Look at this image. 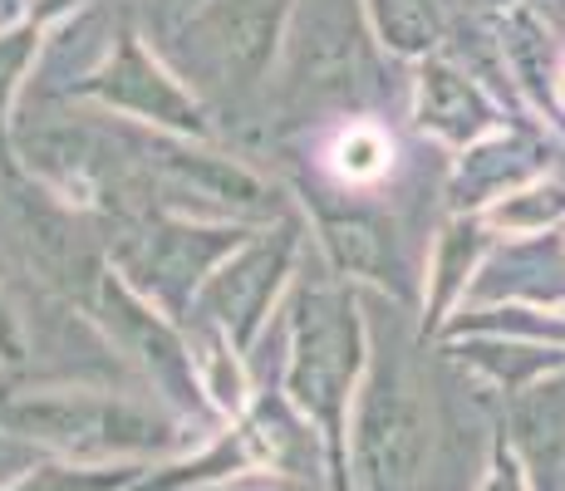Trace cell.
<instances>
[{
	"mask_svg": "<svg viewBox=\"0 0 565 491\" xmlns=\"http://www.w3.org/2000/svg\"><path fill=\"white\" fill-rule=\"evenodd\" d=\"M306 222L296 212L286 222L266 226L256 232L252 242L236 250L212 280H206L202 300L192 305L188 314V330H202V334H216L236 349V354H252L260 330H266L270 310H276L280 290H286L290 270L300 260V242H306Z\"/></svg>",
	"mask_w": 565,
	"mask_h": 491,
	"instance_id": "cell-9",
	"label": "cell"
},
{
	"mask_svg": "<svg viewBox=\"0 0 565 491\" xmlns=\"http://www.w3.org/2000/svg\"><path fill=\"white\" fill-rule=\"evenodd\" d=\"M296 0H206L198 15L188 20V35L198 30L202 54L216 64L226 84L246 89L270 70L280 54V35Z\"/></svg>",
	"mask_w": 565,
	"mask_h": 491,
	"instance_id": "cell-12",
	"label": "cell"
},
{
	"mask_svg": "<svg viewBox=\"0 0 565 491\" xmlns=\"http://www.w3.org/2000/svg\"><path fill=\"white\" fill-rule=\"evenodd\" d=\"M507 118L497 108V98L477 84L472 70H462L448 54H433L413 70V128L438 143L467 152L482 143L487 134H497Z\"/></svg>",
	"mask_w": 565,
	"mask_h": 491,
	"instance_id": "cell-13",
	"label": "cell"
},
{
	"mask_svg": "<svg viewBox=\"0 0 565 491\" xmlns=\"http://www.w3.org/2000/svg\"><path fill=\"white\" fill-rule=\"evenodd\" d=\"M438 344L452 364L472 369L477 378H487V384L497 393H507V398H516V393H526L531 384H541V378L565 369V349H551V344L482 340V334H472V340H438Z\"/></svg>",
	"mask_w": 565,
	"mask_h": 491,
	"instance_id": "cell-16",
	"label": "cell"
},
{
	"mask_svg": "<svg viewBox=\"0 0 565 491\" xmlns=\"http://www.w3.org/2000/svg\"><path fill=\"white\" fill-rule=\"evenodd\" d=\"M0 10H6L10 20H20V10H25V0H0Z\"/></svg>",
	"mask_w": 565,
	"mask_h": 491,
	"instance_id": "cell-28",
	"label": "cell"
},
{
	"mask_svg": "<svg viewBox=\"0 0 565 491\" xmlns=\"http://www.w3.org/2000/svg\"><path fill=\"white\" fill-rule=\"evenodd\" d=\"M482 222L492 226L502 242H541V236H561L565 232V182H556V178L531 182V188L507 196V202L487 206Z\"/></svg>",
	"mask_w": 565,
	"mask_h": 491,
	"instance_id": "cell-19",
	"label": "cell"
},
{
	"mask_svg": "<svg viewBox=\"0 0 565 491\" xmlns=\"http://www.w3.org/2000/svg\"><path fill=\"white\" fill-rule=\"evenodd\" d=\"M30 354V340H25V320H20V310L10 305L6 286H0V364L6 369H20Z\"/></svg>",
	"mask_w": 565,
	"mask_h": 491,
	"instance_id": "cell-24",
	"label": "cell"
},
{
	"mask_svg": "<svg viewBox=\"0 0 565 491\" xmlns=\"http://www.w3.org/2000/svg\"><path fill=\"white\" fill-rule=\"evenodd\" d=\"M0 433L45 447L54 462L153 467L188 447V418L114 388H0Z\"/></svg>",
	"mask_w": 565,
	"mask_h": 491,
	"instance_id": "cell-2",
	"label": "cell"
},
{
	"mask_svg": "<svg viewBox=\"0 0 565 491\" xmlns=\"http://www.w3.org/2000/svg\"><path fill=\"white\" fill-rule=\"evenodd\" d=\"M64 94L84 98V104H99L104 114L128 118V124L148 128V134L212 143V118H206L202 98L143 45L138 30H118L114 50H108L89 74H79Z\"/></svg>",
	"mask_w": 565,
	"mask_h": 491,
	"instance_id": "cell-8",
	"label": "cell"
},
{
	"mask_svg": "<svg viewBox=\"0 0 565 491\" xmlns=\"http://www.w3.org/2000/svg\"><path fill=\"white\" fill-rule=\"evenodd\" d=\"M148 467H79V462H40L20 472L0 491H134Z\"/></svg>",
	"mask_w": 565,
	"mask_h": 491,
	"instance_id": "cell-21",
	"label": "cell"
},
{
	"mask_svg": "<svg viewBox=\"0 0 565 491\" xmlns=\"http://www.w3.org/2000/svg\"><path fill=\"white\" fill-rule=\"evenodd\" d=\"M0 388H6V384H0Z\"/></svg>",
	"mask_w": 565,
	"mask_h": 491,
	"instance_id": "cell-29",
	"label": "cell"
},
{
	"mask_svg": "<svg viewBox=\"0 0 565 491\" xmlns=\"http://www.w3.org/2000/svg\"><path fill=\"white\" fill-rule=\"evenodd\" d=\"M280 98L290 108L350 98L369 79V20L360 0H296L280 35Z\"/></svg>",
	"mask_w": 565,
	"mask_h": 491,
	"instance_id": "cell-7",
	"label": "cell"
},
{
	"mask_svg": "<svg viewBox=\"0 0 565 491\" xmlns=\"http://www.w3.org/2000/svg\"><path fill=\"white\" fill-rule=\"evenodd\" d=\"M369 35L379 40L394 60L423 64L448 40V10L443 0H360Z\"/></svg>",
	"mask_w": 565,
	"mask_h": 491,
	"instance_id": "cell-18",
	"label": "cell"
},
{
	"mask_svg": "<svg viewBox=\"0 0 565 491\" xmlns=\"http://www.w3.org/2000/svg\"><path fill=\"white\" fill-rule=\"evenodd\" d=\"M526 340L565 349V305H536V300H507V305H462L438 340Z\"/></svg>",
	"mask_w": 565,
	"mask_h": 491,
	"instance_id": "cell-17",
	"label": "cell"
},
{
	"mask_svg": "<svg viewBox=\"0 0 565 491\" xmlns=\"http://www.w3.org/2000/svg\"><path fill=\"white\" fill-rule=\"evenodd\" d=\"M306 212L315 216V242L324 250V266L334 270L340 286H374L379 295H408L404 246H398V226L384 212L360 202L330 206L320 196H306Z\"/></svg>",
	"mask_w": 565,
	"mask_h": 491,
	"instance_id": "cell-10",
	"label": "cell"
},
{
	"mask_svg": "<svg viewBox=\"0 0 565 491\" xmlns=\"http://www.w3.org/2000/svg\"><path fill=\"white\" fill-rule=\"evenodd\" d=\"M384 158H388V148L379 143L374 134H350L340 148V168L350 172V178H374V172L384 168Z\"/></svg>",
	"mask_w": 565,
	"mask_h": 491,
	"instance_id": "cell-23",
	"label": "cell"
},
{
	"mask_svg": "<svg viewBox=\"0 0 565 491\" xmlns=\"http://www.w3.org/2000/svg\"><path fill=\"white\" fill-rule=\"evenodd\" d=\"M138 143H143V172L158 212L256 226V232L290 216V202L280 196L276 182H266L260 172L226 158V152L172 134H143Z\"/></svg>",
	"mask_w": 565,
	"mask_h": 491,
	"instance_id": "cell-5",
	"label": "cell"
},
{
	"mask_svg": "<svg viewBox=\"0 0 565 491\" xmlns=\"http://www.w3.org/2000/svg\"><path fill=\"white\" fill-rule=\"evenodd\" d=\"M266 232V226H260ZM256 226H232V222H198V216L178 212H148L118 222L108 236V266L128 280L148 305H158L168 320L188 324L192 305L202 300L206 280L226 266Z\"/></svg>",
	"mask_w": 565,
	"mask_h": 491,
	"instance_id": "cell-4",
	"label": "cell"
},
{
	"mask_svg": "<svg viewBox=\"0 0 565 491\" xmlns=\"http://www.w3.org/2000/svg\"><path fill=\"white\" fill-rule=\"evenodd\" d=\"M202 491H296V487L270 482V477H242V482H222V487H202Z\"/></svg>",
	"mask_w": 565,
	"mask_h": 491,
	"instance_id": "cell-27",
	"label": "cell"
},
{
	"mask_svg": "<svg viewBox=\"0 0 565 491\" xmlns=\"http://www.w3.org/2000/svg\"><path fill=\"white\" fill-rule=\"evenodd\" d=\"M541 178H551V138L531 124H502L482 143L458 152L448 178V206L452 216H482L487 206L507 202Z\"/></svg>",
	"mask_w": 565,
	"mask_h": 491,
	"instance_id": "cell-11",
	"label": "cell"
},
{
	"mask_svg": "<svg viewBox=\"0 0 565 491\" xmlns=\"http://www.w3.org/2000/svg\"><path fill=\"white\" fill-rule=\"evenodd\" d=\"M369 314L360 295L340 280H306L286 300V374L280 398L300 413L324 442L330 491L350 487V413L369 369Z\"/></svg>",
	"mask_w": 565,
	"mask_h": 491,
	"instance_id": "cell-1",
	"label": "cell"
},
{
	"mask_svg": "<svg viewBox=\"0 0 565 491\" xmlns=\"http://www.w3.org/2000/svg\"><path fill=\"white\" fill-rule=\"evenodd\" d=\"M477 491H531V477H526V467H521V457L512 452V442L497 433V442H492V457H487V477H482V487Z\"/></svg>",
	"mask_w": 565,
	"mask_h": 491,
	"instance_id": "cell-22",
	"label": "cell"
},
{
	"mask_svg": "<svg viewBox=\"0 0 565 491\" xmlns=\"http://www.w3.org/2000/svg\"><path fill=\"white\" fill-rule=\"evenodd\" d=\"M40 45H45V30L25 25V20L0 30V172H6L10 182H20L15 138H10V104H15V94H20V84H25Z\"/></svg>",
	"mask_w": 565,
	"mask_h": 491,
	"instance_id": "cell-20",
	"label": "cell"
},
{
	"mask_svg": "<svg viewBox=\"0 0 565 491\" xmlns=\"http://www.w3.org/2000/svg\"><path fill=\"white\" fill-rule=\"evenodd\" d=\"M84 0H25V10H20V20L25 25H35V30H50V25H60L70 10H79ZM15 25V20H10Z\"/></svg>",
	"mask_w": 565,
	"mask_h": 491,
	"instance_id": "cell-25",
	"label": "cell"
},
{
	"mask_svg": "<svg viewBox=\"0 0 565 491\" xmlns=\"http://www.w3.org/2000/svg\"><path fill=\"white\" fill-rule=\"evenodd\" d=\"M521 6L541 20V30H551V35L565 40V0H521Z\"/></svg>",
	"mask_w": 565,
	"mask_h": 491,
	"instance_id": "cell-26",
	"label": "cell"
},
{
	"mask_svg": "<svg viewBox=\"0 0 565 491\" xmlns=\"http://www.w3.org/2000/svg\"><path fill=\"white\" fill-rule=\"evenodd\" d=\"M79 310L99 324L104 340L114 344L162 398L178 403L182 418H192V413L206 403L188 330H182L178 320H168L158 305H148L114 266H104L99 276L89 280V290L79 295Z\"/></svg>",
	"mask_w": 565,
	"mask_h": 491,
	"instance_id": "cell-6",
	"label": "cell"
},
{
	"mask_svg": "<svg viewBox=\"0 0 565 491\" xmlns=\"http://www.w3.org/2000/svg\"><path fill=\"white\" fill-rule=\"evenodd\" d=\"M502 246V236L482 222V216H448L433 236L428 250V295H423V324H418V344L438 340L443 324L467 305L477 276L487 270L492 250Z\"/></svg>",
	"mask_w": 565,
	"mask_h": 491,
	"instance_id": "cell-14",
	"label": "cell"
},
{
	"mask_svg": "<svg viewBox=\"0 0 565 491\" xmlns=\"http://www.w3.org/2000/svg\"><path fill=\"white\" fill-rule=\"evenodd\" d=\"M502 438L521 457L531 487L546 491L561 482L565 477V369L541 378V384H531L516 398H507Z\"/></svg>",
	"mask_w": 565,
	"mask_h": 491,
	"instance_id": "cell-15",
	"label": "cell"
},
{
	"mask_svg": "<svg viewBox=\"0 0 565 491\" xmlns=\"http://www.w3.org/2000/svg\"><path fill=\"white\" fill-rule=\"evenodd\" d=\"M374 330V324H369ZM433 457V403L418 364L398 340L374 334L360 398L350 413V487L418 491Z\"/></svg>",
	"mask_w": 565,
	"mask_h": 491,
	"instance_id": "cell-3",
	"label": "cell"
}]
</instances>
